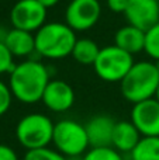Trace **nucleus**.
<instances>
[{
	"label": "nucleus",
	"instance_id": "6ab92c4d",
	"mask_svg": "<svg viewBox=\"0 0 159 160\" xmlns=\"http://www.w3.org/2000/svg\"><path fill=\"white\" fill-rule=\"evenodd\" d=\"M144 52L154 61L159 59V21L145 32V48Z\"/></svg>",
	"mask_w": 159,
	"mask_h": 160
},
{
	"label": "nucleus",
	"instance_id": "0eeeda50",
	"mask_svg": "<svg viewBox=\"0 0 159 160\" xmlns=\"http://www.w3.org/2000/svg\"><path fill=\"white\" fill-rule=\"evenodd\" d=\"M100 17L101 4L99 0H70L65 10V22L75 32L93 28Z\"/></svg>",
	"mask_w": 159,
	"mask_h": 160
},
{
	"label": "nucleus",
	"instance_id": "ddd939ff",
	"mask_svg": "<svg viewBox=\"0 0 159 160\" xmlns=\"http://www.w3.org/2000/svg\"><path fill=\"white\" fill-rule=\"evenodd\" d=\"M3 42L14 58H31L35 52V34L20 28H11L3 37Z\"/></svg>",
	"mask_w": 159,
	"mask_h": 160
},
{
	"label": "nucleus",
	"instance_id": "2eb2a0df",
	"mask_svg": "<svg viewBox=\"0 0 159 160\" xmlns=\"http://www.w3.org/2000/svg\"><path fill=\"white\" fill-rule=\"evenodd\" d=\"M114 45L124 49L126 52L135 55V53L144 51L145 48V31L127 24L118 28L114 35Z\"/></svg>",
	"mask_w": 159,
	"mask_h": 160
},
{
	"label": "nucleus",
	"instance_id": "cd10ccee",
	"mask_svg": "<svg viewBox=\"0 0 159 160\" xmlns=\"http://www.w3.org/2000/svg\"><path fill=\"white\" fill-rule=\"evenodd\" d=\"M158 2H159V0H158Z\"/></svg>",
	"mask_w": 159,
	"mask_h": 160
},
{
	"label": "nucleus",
	"instance_id": "f3484780",
	"mask_svg": "<svg viewBox=\"0 0 159 160\" xmlns=\"http://www.w3.org/2000/svg\"><path fill=\"white\" fill-rule=\"evenodd\" d=\"M130 155L132 160H159V136H142Z\"/></svg>",
	"mask_w": 159,
	"mask_h": 160
},
{
	"label": "nucleus",
	"instance_id": "1a4fd4ad",
	"mask_svg": "<svg viewBox=\"0 0 159 160\" xmlns=\"http://www.w3.org/2000/svg\"><path fill=\"white\" fill-rule=\"evenodd\" d=\"M130 121L142 136H159V101L154 97L132 104Z\"/></svg>",
	"mask_w": 159,
	"mask_h": 160
},
{
	"label": "nucleus",
	"instance_id": "412c9836",
	"mask_svg": "<svg viewBox=\"0 0 159 160\" xmlns=\"http://www.w3.org/2000/svg\"><path fill=\"white\" fill-rule=\"evenodd\" d=\"M14 66H16L14 56L11 55L8 48L3 42V39H0V75H4V73L10 75V72L14 69Z\"/></svg>",
	"mask_w": 159,
	"mask_h": 160
},
{
	"label": "nucleus",
	"instance_id": "6e6552de",
	"mask_svg": "<svg viewBox=\"0 0 159 160\" xmlns=\"http://www.w3.org/2000/svg\"><path fill=\"white\" fill-rule=\"evenodd\" d=\"M47 10L37 0H18L10 11V21L14 28L35 34L47 22Z\"/></svg>",
	"mask_w": 159,
	"mask_h": 160
},
{
	"label": "nucleus",
	"instance_id": "393cba45",
	"mask_svg": "<svg viewBox=\"0 0 159 160\" xmlns=\"http://www.w3.org/2000/svg\"><path fill=\"white\" fill-rule=\"evenodd\" d=\"M38 3H41L42 6H44L45 8H51V7H54V6H56L61 0H37Z\"/></svg>",
	"mask_w": 159,
	"mask_h": 160
},
{
	"label": "nucleus",
	"instance_id": "dca6fc26",
	"mask_svg": "<svg viewBox=\"0 0 159 160\" xmlns=\"http://www.w3.org/2000/svg\"><path fill=\"white\" fill-rule=\"evenodd\" d=\"M101 48L97 45V42L93 41L90 38H78L75 42V47L72 49V56L78 63L85 65V66H89L96 62L97 55L100 52Z\"/></svg>",
	"mask_w": 159,
	"mask_h": 160
},
{
	"label": "nucleus",
	"instance_id": "9b49d317",
	"mask_svg": "<svg viewBox=\"0 0 159 160\" xmlns=\"http://www.w3.org/2000/svg\"><path fill=\"white\" fill-rule=\"evenodd\" d=\"M41 101L54 112H65L75 104V90L69 83L59 79H51L42 94Z\"/></svg>",
	"mask_w": 159,
	"mask_h": 160
},
{
	"label": "nucleus",
	"instance_id": "9d476101",
	"mask_svg": "<svg viewBox=\"0 0 159 160\" xmlns=\"http://www.w3.org/2000/svg\"><path fill=\"white\" fill-rule=\"evenodd\" d=\"M124 16L128 24L146 32L159 21V2L158 0H128Z\"/></svg>",
	"mask_w": 159,
	"mask_h": 160
},
{
	"label": "nucleus",
	"instance_id": "423d86ee",
	"mask_svg": "<svg viewBox=\"0 0 159 160\" xmlns=\"http://www.w3.org/2000/svg\"><path fill=\"white\" fill-rule=\"evenodd\" d=\"M134 63V55L113 44L100 49L97 59L93 63V69L103 82L121 83Z\"/></svg>",
	"mask_w": 159,
	"mask_h": 160
},
{
	"label": "nucleus",
	"instance_id": "7ed1b4c3",
	"mask_svg": "<svg viewBox=\"0 0 159 160\" xmlns=\"http://www.w3.org/2000/svg\"><path fill=\"white\" fill-rule=\"evenodd\" d=\"M159 87V73L154 62H135L127 76L121 80V94L127 101L137 104L154 98Z\"/></svg>",
	"mask_w": 159,
	"mask_h": 160
},
{
	"label": "nucleus",
	"instance_id": "bb28decb",
	"mask_svg": "<svg viewBox=\"0 0 159 160\" xmlns=\"http://www.w3.org/2000/svg\"><path fill=\"white\" fill-rule=\"evenodd\" d=\"M155 98L159 101V87H158V90H156V94H155Z\"/></svg>",
	"mask_w": 159,
	"mask_h": 160
},
{
	"label": "nucleus",
	"instance_id": "f8f14e48",
	"mask_svg": "<svg viewBox=\"0 0 159 160\" xmlns=\"http://www.w3.org/2000/svg\"><path fill=\"white\" fill-rule=\"evenodd\" d=\"M115 122L117 121H114L113 117L106 115V114H99V115L90 118L87 124L85 125L90 148L111 146Z\"/></svg>",
	"mask_w": 159,
	"mask_h": 160
},
{
	"label": "nucleus",
	"instance_id": "20e7f679",
	"mask_svg": "<svg viewBox=\"0 0 159 160\" xmlns=\"http://www.w3.org/2000/svg\"><path fill=\"white\" fill-rule=\"evenodd\" d=\"M54 128H55V124L45 114H27L16 125L17 142L25 150L48 148L49 143H52Z\"/></svg>",
	"mask_w": 159,
	"mask_h": 160
},
{
	"label": "nucleus",
	"instance_id": "f257e3e1",
	"mask_svg": "<svg viewBox=\"0 0 159 160\" xmlns=\"http://www.w3.org/2000/svg\"><path fill=\"white\" fill-rule=\"evenodd\" d=\"M51 82L49 69L38 59H25L14 66L8 78V87L16 100L23 104L41 101L42 94Z\"/></svg>",
	"mask_w": 159,
	"mask_h": 160
},
{
	"label": "nucleus",
	"instance_id": "b1692460",
	"mask_svg": "<svg viewBox=\"0 0 159 160\" xmlns=\"http://www.w3.org/2000/svg\"><path fill=\"white\" fill-rule=\"evenodd\" d=\"M128 0H107V7L113 13H123L126 11Z\"/></svg>",
	"mask_w": 159,
	"mask_h": 160
},
{
	"label": "nucleus",
	"instance_id": "a878e982",
	"mask_svg": "<svg viewBox=\"0 0 159 160\" xmlns=\"http://www.w3.org/2000/svg\"><path fill=\"white\" fill-rule=\"evenodd\" d=\"M154 63H155V66H156V69H158V73H159V59H158V61H154Z\"/></svg>",
	"mask_w": 159,
	"mask_h": 160
},
{
	"label": "nucleus",
	"instance_id": "5701e85b",
	"mask_svg": "<svg viewBox=\"0 0 159 160\" xmlns=\"http://www.w3.org/2000/svg\"><path fill=\"white\" fill-rule=\"evenodd\" d=\"M0 160H20V158L13 148L0 143Z\"/></svg>",
	"mask_w": 159,
	"mask_h": 160
},
{
	"label": "nucleus",
	"instance_id": "f03ea898",
	"mask_svg": "<svg viewBox=\"0 0 159 160\" xmlns=\"http://www.w3.org/2000/svg\"><path fill=\"white\" fill-rule=\"evenodd\" d=\"M76 39V32L66 22H45L35 32V52L51 61L64 59L70 56Z\"/></svg>",
	"mask_w": 159,
	"mask_h": 160
},
{
	"label": "nucleus",
	"instance_id": "4468645a",
	"mask_svg": "<svg viewBox=\"0 0 159 160\" xmlns=\"http://www.w3.org/2000/svg\"><path fill=\"white\" fill-rule=\"evenodd\" d=\"M142 135L131 121H117L113 132L111 146L120 153H131Z\"/></svg>",
	"mask_w": 159,
	"mask_h": 160
},
{
	"label": "nucleus",
	"instance_id": "39448f33",
	"mask_svg": "<svg viewBox=\"0 0 159 160\" xmlns=\"http://www.w3.org/2000/svg\"><path fill=\"white\" fill-rule=\"evenodd\" d=\"M52 143L68 159L83 156L90 149L86 127L75 119H61L56 122Z\"/></svg>",
	"mask_w": 159,
	"mask_h": 160
},
{
	"label": "nucleus",
	"instance_id": "aec40b11",
	"mask_svg": "<svg viewBox=\"0 0 159 160\" xmlns=\"http://www.w3.org/2000/svg\"><path fill=\"white\" fill-rule=\"evenodd\" d=\"M23 160H69L66 156L59 153L56 149L41 148V149L27 150Z\"/></svg>",
	"mask_w": 159,
	"mask_h": 160
},
{
	"label": "nucleus",
	"instance_id": "a211bd4d",
	"mask_svg": "<svg viewBox=\"0 0 159 160\" xmlns=\"http://www.w3.org/2000/svg\"><path fill=\"white\" fill-rule=\"evenodd\" d=\"M80 160H124L121 153L113 146L107 148H90Z\"/></svg>",
	"mask_w": 159,
	"mask_h": 160
},
{
	"label": "nucleus",
	"instance_id": "4be33fe9",
	"mask_svg": "<svg viewBox=\"0 0 159 160\" xmlns=\"http://www.w3.org/2000/svg\"><path fill=\"white\" fill-rule=\"evenodd\" d=\"M13 94L8 87V84H6L3 80H0V117L4 115L11 107V101H13Z\"/></svg>",
	"mask_w": 159,
	"mask_h": 160
}]
</instances>
